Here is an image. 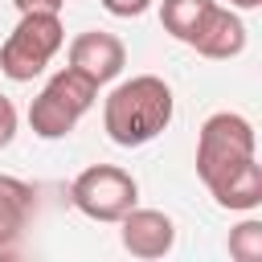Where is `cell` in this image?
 <instances>
[{
	"label": "cell",
	"instance_id": "6da1fadb",
	"mask_svg": "<svg viewBox=\"0 0 262 262\" xmlns=\"http://www.w3.org/2000/svg\"><path fill=\"white\" fill-rule=\"evenodd\" d=\"M172 123V86L156 74H135L119 82L102 102V127L119 147H143Z\"/></svg>",
	"mask_w": 262,
	"mask_h": 262
},
{
	"label": "cell",
	"instance_id": "7a4b0ae2",
	"mask_svg": "<svg viewBox=\"0 0 262 262\" xmlns=\"http://www.w3.org/2000/svg\"><path fill=\"white\" fill-rule=\"evenodd\" d=\"M258 156V135L254 123L237 111H217L201 123L196 135V176L205 188H213L221 176H229L233 168H242L246 160Z\"/></svg>",
	"mask_w": 262,
	"mask_h": 262
},
{
	"label": "cell",
	"instance_id": "3957f363",
	"mask_svg": "<svg viewBox=\"0 0 262 262\" xmlns=\"http://www.w3.org/2000/svg\"><path fill=\"white\" fill-rule=\"evenodd\" d=\"M94 98H98V86L86 74H78L70 66L57 70L45 82V90L29 102V127H33V135L37 139H66L78 127V119L94 106Z\"/></svg>",
	"mask_w": 262,
	"mask_h": 262
},
{
	"label": "cell",
	"instance_id": "277c9868",
	"mask_svg": "<svg viewBox=\"0 0 262 262\" xmlns=\"http://www.w3.org/2000/svg\"><path fill=\"white\" fill-rule=\"evenodd\" d=\"M61 41H66L61 12H20L16 29L0 45V74L8 82H33L53 61Z\"/></svg>",
	"mask_w": 262,
	"mask_h": 262
},
{
	"label": "cell",
	"instance_id": "5b68a950",
	"mask_svg": "<svg viewBox=\"0 0 262 262\" xmlns=\"http://www.w3.org/2000/svg\"><path fill=\"white\" fill-rule=\"evenodd\" d=\"M70 205L86 213L90 221H119L127 209L139 205V184L127 168L115 164H90L70 184Z\"/></svg>",
	"mask_w": 262,
	"mask_h": 262
},
{
	"label": "cell",
	"instance_id": "8992f818",
	"mask_svg": "<svg viewBox=\"0 0 262 262\" xmlns=\"http://www.w3.org/2000/svg\"><path fill=\"white\" fill-rule=\"evenodd\" d=\"M123 66H127V45L106 29H90L70 41V70L86 74L94 86L115 82L123 74Z\"/></svg>",
	"mask_w": 262,
	"mask_h": 262
},
{
	"label": "cell",
	"instance_id": "52a82bcc",
	"mask_svg": "<svg viewBox=\"0 0 262 262\" xmlns=\"http://www.w3.org/2000/svg\"><path fill=\"white\" fill-rule=\"evenodd\" d=\"M119 237H123V250L135 254V258H164L172 246H176V225L168 213L160 209H127L119 217Z\"/></svg>",
	"mask_w": 262,
	"mask_h": 262
},
{
	"label": "cell",
	"instance_id": "ba28073f",
	"mask_svg": "<svg viewBox=\"0 0 262 262\" xmlns=\"http://www.w3.org/2000/svg\"><path fill=\"white\" fill-rule=\"evenodd\" d=\"M201 57H213V61H229L246 49V20L237 16V8H225V4H213L209 16L201 20V29L192 33L188 41Z\"/></svg>",
	"mask_w": 262,
	"mask_h": 262
},
{
	"label": "cell",
	"instance_id": "9c48e42d",
	"mask_svg": "<svg viewBox=\"0 0 262 262\" xmlns=\"http://www.w3.org/2000/svg\"><path fill=\"white\" fill-rule=\"evenodd\" d=\"M37 213V188L0 172V250L16 246Z\"/></svg>",
	"mask_w": 262,
	"mask_h": 262
},
{
	"label": "cell",
	"instance_id": "30bf717a",
	"mask_svg": "<svg viewBox=\"0 0 262 262\" xmlns=\"http://www.w3.org/2000/svg\"><path fill=\"white\" fill-rule=\"evenodd\" d=\"M209 192H213V201H217L221 209L254 213V209L262 205V164H258V156H254V160H246L242 168H233L229 176H221Z\"/></svg>",
	"mask_w": 262,
	"mask_h": 262
},
{
	"label": "cell",
	"instance_id": "8fae6325",
	"mask_svg": "<svg viewBox=\"0 0 262 262\" xmlns=\"http://www.w3.org/2000/svg\"><path fill=\"white\" fill-rule=\"evenodd\" d=\"M213 4L217 0H160V25H164V33H172L176 41L188 45Z\"/></svg>",
	"mask_w": 262,
	"mask_h": 262
},
{
	"label": "cell",
	"instance_id": "7c38bea8",
	"mask_svg": "<svg viewBox=\"0 0 262 262\" xmlns=\"http://www.w3.org/2000/svg\"><path fill=\"white\" fill-rule=\"evenodd\" d=\"M229 258L237 262H258L262 258V221H242L229 229Z\"/></svg>",
	"mask_w": 262,
	"mask_h": 262
},
{
	"label": "cell",
	"instance_id": "4fadbf2b",
	"mask_svg": "<svg viewBox=\"0 0 262 262\" xmlns=\"http://www.w3.org/2000/svg\"><path fill=\"white\" fill-rule=\"evenodd\" d=\"M102 8H106L111 16H123V20H131V16H143V12L151 8V0H102Z\"/></svg>",
	"mask_w": 262,
	"mask_h": 262
},
{
	"label": "cell",
	"instance_id": "5bb4252c",
	"mask_svg": "<svg viewBox=\"0 0 262 262\" xmlns=\"http://www.w3.org/2000/svg\"><path fill=\"white\" fill-rule=\"evenodd\" d=\"M16 139V106L0 94V147H8Z\"/></svg>",
	"mask_w": 262,
	"mask_h": 262
},
{
	"label": "cell",
	"instance_id": "9a60e30c",
	"mask_svg": "<svg viewBox=\"0 0 262 262\" xmlns=\"http://www.w3.org/2000/svg\"><path fill=\"white\" fill-rule=\"evenodd\" d=\"M20 12H61L66 0H12Z\"/></svg>",
	"mask_w": 262,
	"mask_h": 262
},
{
	"label": "cell",
	"instance_id": "2e32d148",
	"mask_svg": "<svg viewBox=\"0 0 262 262\" xmlns=\"http://www.w3.org/2000/svg\"><path fill=\"white\" fill-rule=\"evenodd\" d=\"M262 0H229V8H237V12H254Z\"/></svg>",
	"mask_w": 262,
	"mask_h": 262
}]
</instances>
